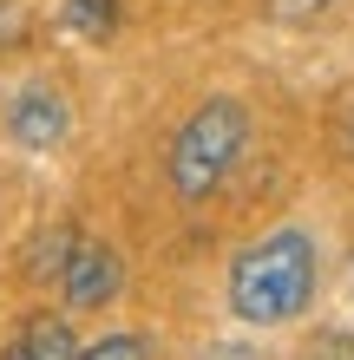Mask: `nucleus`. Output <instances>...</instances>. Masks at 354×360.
<instances>
[{
  "label": "nucleus",
  "mask_w": 354,
  "mask_h": 360,
  "mask_svg": "<svg viewBox=\"0 0 354 360\" xmlns=\"http://www.w3.org/2000/svg\"><path fill=\"white\" fill-rule=\"evenodd\" d=\"M315 282H322L315 236L302 223H282V229H269L263 243H249L230 262V314L249 321V328L302 321L308 302H315Z\"/></svg>",
  "instance_id": "1"
},
{
  "label": "nucleus",
  "mask_w": 354,
  "mask_h": 360,
  "mask_svg": "<svg viewBox=\"0 0 354 360\" xmlns=\"http://www.w3.org/2000/svg\"><path fill=\"white\" fill-rule=\"evenodd\" d=\"M243 151H249V105L243 98H203L171 138V164H164L171 190L184 203L217 197L223 177L243 164Z\"/></svg>",
  "instance_id": "2"
},
{
  "label": "nucleus",
  "mask_w": 354,
  "mask_h": 360,
  "mask_svg": "<svg viewBox=\"0 0 354 360\" xmlns=\"http://www.w3.org/2000/svg\"><path fill=\"white\" fill-rule=\"evenodd\" d=\"M118 288H125V262H118V249L92 243V236H79V243H72V256H66V269H59V295H66V308L92 314V308L118 302Z\"/></svg>",
  "instance_id": "3"
},
{
  "label": "nucleus",
  "mask_w": 354,
  "mask_h": 360,
  "mask_svg": "<svg viewBox=\"0 0 354 360\" xmlns=\"http://www.w3.org/2000/svg\"><path fill=\"white\" fill-rule=\"evenodd\" d=\"M66 131H72V105L59 98L53 86L13 92V105H7V138L13 144H27V151H53Z\"/></svg>",
  "instance_id": "4"
},
{
  "label": "nucleus",
  "mask_w": 354,
  "mask_h": 360,
  "mask_svg": "<svg viewBox=\"0 0 354 360\" xmlns=\"http://www.w3.org/2000/svg\"><path fill=\"white\" fill-rule=\"evenodd\" d=\"M13 360H72L79 354V334L66 328V314H33V321H20L13 334Z\"/></svg>",
  "instance_id": "5"
},
{
  "label": "nucleus",
  "mask_w": 354,
  "mask_h": 360,
  "mask_svg": "<svg viewBox=\"0 0 354 360\" xmlns=\"http://www.w3.org/2000/svg\"><path fill=\"white\" fill-rule=\"evenodd\" d=\"M72 243H79V236H72V223H53L46 236L33 243V256H27V275H33V282H59V269H66Z\"/></svg>",
  "instance_id": "6"
},
{
  "label": "nucleus",
  "mask_w": 354,
  "mask_h": 360,
  "mask_svg": "<svg viewBox=\"0 0 354 360\" xmlns=\"http://www.w3.org/2000/svg\"><path fill=\"white\" fill-rule=\"evenodd\" d=\"M66 27L79 39H112L118 33V0H66Z\"/></svg>",
  "instance_id": "7"
},
{
  "label": "nucleus",
  "mask_w": 354,
  "mask_h": 360,
  "mask_svg": "<svg viewBox=\"0 0 354 360\" xmlns=\"http://www.w3.org/2000/svg\"><path fill=\"white\" fill-rule=\"evenodd\" d=\"M263 13L276 27H322L328 13H341V0H263Z\"/></svg>",
  "instance_id": "8"
},
{
  "label": "nucleus",
  "mask_w": 354,
  "mask_h": 360,
  "mask_svg": "<svg viewBox=\"0 0 354 360\" xmlns=\"http://www.w3.org/2000/svg\"><path fill=\"white\" fill-rule=\"evenodd\" d=\"M86 354L92 360H132V354H151V341H144V334H106V341H92Z\"/></svg>",
  "instance_id": "9"
},
{
  "label": "nucleus",
  "mask_w": 354,
  "mask_h": 360,
  "mask_svg": "<svg viewBox=\"0 0 354 360\" xmlns=\"http://www.w3.org/2000/svg\"><path fill=\"white\" fill-rule=\"evenodd\" d=\"M341 144H348V158H354V112H348V124H341Z\"/></svg>",
  "instance_id": "10"
},
{
  "label": "nucleus",
  "mask_w": 354,
  "mask_h": 360,
  "mask_svg": "<svg viewBox=\"0 0 354 360\" xmlns=\"http://www.w3.org/2000/svg\"><path fill=\"white\" fill-rule=\"evenodd\" d=\"M348 282H354V262H348Z\"/></svg>",
  "instance_id": "11"
}]
</instances>
